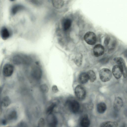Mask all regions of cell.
<instances>
[{"instance_id":"6da1fadb","label":"cell","mask_w":127,"mask_h":127,"mask_svg":"<svg viewBox=\"0 0 127 127\" xmlns=\"http://www.w3.org/2000/svg\"><path fill=\"white\" fill-rule=\"evenodd\" d=\"M99 76L102 81L104 82H107L109 81L111 78V72L108 68H103L99 71Z\"/></svg>"},{"instance_id":"7a4b0ae2","label":"cell","mask_w":127,"mask_h":127,"mask_svg":"<svg viewBox=\"0 0 127 127\" xmlns=\"http://www.w3.org/2000/svg\"><path fill=\"white\" fill-rule=\"evenodd\" d=\"M74 93L76 97L79 99H84L86 96V92L84 87L81 85H78L75 87Z\"/></svg>"},{"instance_id":"3957f363","label":"cell","mask_w":127,"mask_h":127,"mask_svg":"<svg viewBox=\"0 0 127 127\" xmlns=\"http://www.w3.org/2000/svg\"><path fill=\"white\" fill-rule=\"evenodd\" d=\"M114 62L121 68L123 71V75L126 78L127 75V68L124 59L120 57L115 58L114 59Z\"/></svg>"},{"instance_id":"277c9868","label":"cell","mask_w":127,"mask_h":127,"mask_svg":"<svg viewBox=\"0 0 127 127\" xmlns=\"http://www.w3.org/2000/svg\"><path fill=\"white\" fill-rule=\"evenodd\" d=\"M84 39L86 42L88 44L93 45L95 44L96 40L95 34L92 32H87L84 36Z\"/></svg>"},{"instance_id":"5b68a950","label":"cell","mask_w":127,"mask_h":127,"mask_svg":"<svg viewBox=\"0 0 127 127\" xmlns=\"http://www.w3.org/2000/svg\"><path fill=\"white\" fill-rule=\"evenodd\" d=\"M31 75L32 78L36 80L40 79L42 76V70L39 66H34L32 68Z\"/></svg>"},{"instance_id":"8992f818","label":"cell","mask_w":127,"mask_h":127,"mask_svg":"<svg viewBox=\"0 0 127 127\" xmlns=\"http://www.w3.org/2000/svg\"><path fill=\"white\" fill-rule=\"evenodd\" d=\"M67 104L71 111L73 113H77L79 111L80 105L79 102L75 100H68Z\"/></svg>"},{"instance_id":"52a82bcc","label":"cell","mask_w":127,"mask_h":127,"mask_svg":"<svg viewBox=\"0 0 127 127\" xmlns=\"http://www.w3.org/2000/svg\"><path fill=\"white\" fill-rule=\"evenodd\" d=\"M14 71V67L11 64H7L3 66V73L4 75L6 77H9L12 74Z\"/></svg>"},{"instance_id":"ba28073f","label":"cell","mask_w":127,"mask_h":127,"mask_svg":"<svg viewBox=\"0 0 127 127\" xmlns=\"http://www.w3.org/2000/svg\"><path fill=\"white\" fill-rule=\"evenodd\" d=\"M104 47L100 44L96 45L93 49V53L96 57H98L102 55L104 53Z\"/></svg>"},{"instance_id":"9c48e42d","label":"cell","mask_w":127,"mask_h":127,"mask_svg":"<svg viewBox=\"0 0 127 127\" xmlns=\"http://www.w3.org/2000/svg\"><path fill=\"white\" fill-rule=\"evenodd\" d=\"M112 72L114 77L117 79L120 78L123 74L121 68L117 64L114 65L113 67Z\"/></svg>"},{"instance_id":"30bf717a","label":"cell","mask_w":127,"mask_h":127,"mask_svg":"<svg viewBox=\"0 0 127 127\" xmlns=\"http://www.w3.org/2000/svg\"><path fill=\"white\" fill-rule=\"evenodd\" d=\"M123 105V101L121 97H116L113 103V108L116 111H119L121 109Z\"/></svg>"},{"instance_id":"8fae6325","label":"cell","mask_w":127,"mask_h":127,"mask_svg":"<svg viewBox=\"0 0 127 127\" xmlns=\"http://www.w3.org/2000/svg\"><path fill=\"white\" fill-rule=\"evenodd\" d=\"M48 122L49 127H56L57 121L56 117L51 114L49 115Z\"/></svg>"},{"instance_id":"7c38bea8","label":"cell","mask_w":127,"mask_h":127,"mask_svg":"<svg viewBox=\"0 0 127 127\" xmlns=\"http://www.w3.org/2000/svg\"><path fill=\"white\" fill-rule=\"evenodd\" d=\"M89 80V77L86 72H82L79 75L78 81L80 83L85 84L88 82Z\"/></svg>"},{"instance_id":"4fadbf2b","label":"cell","mask_w":127,"mask_h":127,"mask_svg":"<svg viewBox=\"0 0 127 127\" xmlns=\"http://www.w3.org/2000/svg\"><path fill=\"white\" fill-rule=\"evenodd\" d=\"M90 123V121L87 115H84L81 120L80 125L81 127H89Z\"/></svg>"},{"instance_id":"5bb4252c","label":"cell","mask_w":127,"mask_h":127,"mask_svg":"<svg viewBox=\"0 0 127 127\" xmlns=\"http://www.w3.org/2000/svg\"><path fill=\"white\" fill-rule=\"evenodd\" d=\"M0 34L2 39L6 40L9 37V32L8 29L5 27L2 28Z\"/></svg>"},{"instance_id":"9a60e30c","label":"cell","mask_w":127,"mask_h":127,"mask_svg":"<svg viewBox=\"0 0 127 127\" xmlns=\"http://www.w3.org/2000/svg\"><path fill=\"white\" fill-rule=\"evenodd\" d=\"M118 126V123L116 122L108 121L102 123L100 127H117Z\"/></svg>"},{"instance_id":"2e32d148","label":"cell","mask_w":127,"mask_h":127,"mask_svg":"<svg viewBox=\"0 0 127 127\" xmlns=\"http://www.w3.org/2000/svg\"><path fill=\"white\" fill-rule=\"evenodd\" d=\"M52 3L55 8L59 9L63 7L64 4V1L63 0H53L52 1Z\"/></svg>"},{"instance_id":"e0dca14e","label":"cell","mask_w":127,"mask_h":127,"mask_svg":"<svg viewBox=\"0 0 127 127\" xmlns=\"http://www.w3.org/2000/svg\"><path fill=\"white\" fill-rule=\"evenodd\" d=\"M106 104L103 102H100L98 103L97 105V110L98 112L100 113H104L106 109Z\"/></svg>"},{"instance_id":"ac0fdd59","label":"cell","mask_w":127,"mask_h":127,"mask_svg":"<svg viewBox=\"0 0 127 127\" xmlns=\"http://www.w3.org/2000/svg\"><path fill=\"white\" fill-rule=\"evenodd\" d=\"M83 59L82 55L81 53L78 54L74 60L75 64L78 66H80L82 64Z\"/></svg>"},{"instance_id":"d6986e66","label":"cell","mask_w":127,"mask_h":127,"mask_svg":"<svg viewBox=\"0 0 127 127\" xmlns=\"http://www.w3.org/2000/svg\"><path fill=\"white\" fill-rule=\"evenodd\" d=\"M24 7L21 5L16 4L13 6L11 9V13L12 15L15 14L18 12L23 9Z\"/></svg>"},{"instance_id":"ffe728a7","label":"cell","mask_w":127,"mask_h":127,"mask_svg":"<svg viewBox=\"0 0 127 127\" xmlns=\"http://www.w3.org/2000/svg\"><path fill=\"white\" fill-rule=\"evenodd\" d=\"M89 78V80L92 82H94L96 79V76L94 71L92 70H90L86 72Z\"/></svg>"},{"instance_id":"44dd1931","label":"cell","mask_w":127,"mask_h":127,"mask_svg":"<svg viewBox=\"0 0 127 127\" xmlns=\"http://www.w3.org/2000/svg\"><path fill=\"white\" fill-rule=\"evenodd\" d=\"M72 23L71 20L69 19H65L63 24L64 30L65 31L68 30L70 27Z\"/></svg>"},{"instance_id":"7402d4cb","label":"cell","mask_w":127,"mask_h":127,"mask_svg":"<svg viewBox=\"0 0 127 127\" xmlns=\"http://www.w3.org/2000/svg\"><path fill=\"white\" fill-rule=\"evenodd\" d=\"M17 117L16 112L15 110H13L10 112L8 115V118L10 120H14Z\"/></svg>"},{"instance_id":"603a6c76","label":"cell","mask_w":127,"mask_h":127,"mask_svg":"<svg viewBox=\"0 0 127 127\" xmlns=\"http://www.w3.org/2000/svg\"><path fill=\"white\" fill-rule=\"evenodd\" d=\"M2 103L3 106L4 107H7L10 104V100L8 96L4 97L2 99Z\"/></svg>"},{"instance_id":"cb8c5ba5","label":"cell","mask_w":127,"mask_h":127,"mask_svg":"<svg viewBox=\"0 0 127 127\" xmlns=\"http://www.w3.org/2000/svg\"><path fill=\"white\" fill-rule=\"evenodd\" d=\"M41 91L43 93H45L48 92L49 88L47 85L44 84L41 85L40 87Z\"/></svg>"},{"instance_id":"d4e9b609","label":"cell","mask_w":127,"mask_h":127,"mask_svg":"<svg viewBox=\"0 0 127 127\" xmlns=\"http://www.w3.org/2000/svg\"><path fill=\"white\" fill-rule=\"evenodd\" d=\"M56 105V104L54 103H53L50 105L47 110V113L49 115L51 114Z\"/></svg>"},{"instance_id":"484cf974","label":"cell","mask_w":127,"mask_h":127,"mask_svg":"<svg viewBox=\"0 0 127 127\" xmlns=\"http://www.w3.org/2000/svg\"><path fill=\"white\" fill-rule=\"evenodd\" d=\"M30 1L32 4L36 5H40L42 3V0H31Z\"/></svg>"},{"instance_id":"4316f807","label":"cell","mask_w":127,"mask_h":127,"mask_svg":"<svg viewBox=\"0 0 127 127\" xmlns=\"http://www.w3.org/2000/svg\"><path fill=\"white\" fill-rule=\"evenodd\" d=\"M44 125V121L43 118H41L38 121V127H43Z\"/></svg>"},{"instance_id":"83f0119b","label":"cell","mask_w":127,"mask_h":127,"mask_svg":"<svg viewBox=\"0 0 127 127\" xmlns=\"http://www.w3.org/2000/svg\"><path fill=\"white\" fill-rule=\"evenodd\" d=\"M52 90L53 92L54 93L57 92L59 91L57 87L55 85H54L52 86Z\"/></svg>"},{"instance_id":"f1b7e54d","label":"cell","mask_w":127,"mask_h":127,"mask_svg":"<svg viewBox=\"0 0 127 127\" xmlns=\"http://www.w3.org/2000/svg\"><path fill=\"white\" fill-rule=\"evenodd\" d=\"M2 123L3 125H5L7 123V121L5 120H3L2 121Z\"/></svg>"},{"instance_id":"f546056e","label":"cell","mask_w":127,"mask_h":127,"mask_svg":"<svg viewBox=\"0 0 127 127\" xmlns=\"http://www.w3.org/2000/svg\"></svg>"},{"instance_id":"4dcf8cb0","label":"cell","mask_w":127,"mask_h":127,"mask_svg":"<svg viewBox=\"0 0 127 127\" xmlns=\"http://www.w3.org/2000/svg\"></svg>"}]
</instances>
